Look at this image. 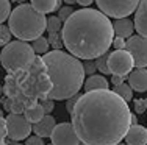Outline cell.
Returning a JSON list of instances; mask_svg holds the SVG:
<instances>
[{
    "label": "cell",
    "mask_w": 147,
    "mask_h": 145,
    "mask_svg": "<svg viewBox=\"0 0 147 145\" xmlns=\"http://www.w3.org/2000/svg\"><path fill=\"white\" fill-rule=\"evenodd\" d=\"M127 102L110 89L82 94L71 111L72 126L85 145H116L130 128Z\"/></svg>",
    "instance_id": "obj_1"
},
{
    "label": "cell",
    "mask_w": 147,
    "mask_h": 145,
    "mask_svg": "<svg viewBox=\"0 0 147 145\" xmlns=\"http://www.w3.org/2000/svg\"><path fill=\"white\" fill-rule=\"evenodd\" d=\"M64 48L78 59H96L107 53L113 42V23L110 17L92 8L72 11L61 27Z\"/></svg>",
    "instance_id": "obj_2"
},
{
    "label": "cell",
    "mask_w": 147,
    "mask_h": 145,
    "mask_svg": "<svg viewBox=\"0 0 147 145\" xmlns=\"http://www.w3.org/2000/svg\"><path fill=\"white\" fill-rule=\"evenodd\" d=\"M42 61L52 81V89L47 94L50 100H67L83 88L85 70L83 63L63 50H49L44 53Z\"/></svg>",
    "instance_id": "obj_3"
},
{
    "label": "cell",
    "mask_w": 147,
    "mask_h": 145,
    "mask_svg": "<svg viewBox=\"0 0 147 145\" xmlns=\"http://www.w3.org/2000/svg\"><path fill=\"white\" fill-rule=\"evenodd\" d=\"M11 75L14 78V83L19 92L25 98L36 100V102L47 98V94L52 89V81L47 74V67H45L42 58L39 55L34 56L33 63L28 69Z\"/></svg>",
    "instance_id": "obj_4"
},
{
    "label": "cell",
    "mask_w": 147,
    "mask_h": 145,
    "mask_svg": "<svg viewBox=\"0 0 147 145\" xmlns=\"http://www.w3.org/2000/svg\"><path fill=\"white\" fill-rule=\"evenodd\" d=\"M45 22V16L38 13L30 3H20L9 13L8 28L13 36L28 42L44 34Z\"/></svg>",
    "instance_id": "obj_5"
},
{
    "label": "cell",
    "mask_w": 147,
    "mask_h": 145,
    "mask_svg": "<svg viewBox=\"0 0 147 145\" xmlns=\"http://www.w3.org/2000/svg\"><path fill=\"white\" fill-rule=\"evenodd\" d=\"M34 51L31 45L25 41H9L3 45L0 53V64L8 74H17L28 69L34 59Z\"/></svg>",
    "instance_id": "obj_6"
},
{
    "label": "cell",
    "mask_w": 147,
    "mask_h": 145,
    "mask_svg": "<svg viewBox=\"0 0 147 145\" xmlns=\"http://www.w3.org/2000/svg\"><path fill=\"white\" fill-rule=\"evenodd\" d=\"M97 8L108 17L121 19L133 14L139 0H96Z\"/></svg>",
    "instance_id": "obj_7"
},
{
    "label": "cell",
    "mask_w": 147,
    "mask_h": 145,
    "mask_svg": "<svg viewBox=\"0 0 147 145\" xmlns=\"http://www.w3.org/2000/svg\"><path fill=\"white\" fill-rule=\"evenodd\" d=\"M6 125V137L11 140H24L31 133V123L24 117V114H13L9 112L5 117Z\"/></svg>",
    "instance_id": "obj_8"
},
{
    "label": "cell",
    "mask_w": 147,
    "mask_h": 145,
    "mask_svg": "<svg viewBox=\"0 0 147 145\" xmlns=\"http://www.w3.org/2000/svg\"><path fill=\"white\" fill-rule=\"evenodd\" d=\"M107 63L111 75H128L133 70V58L125 48L108 53Z\"/></svg>",
    "instance_id": "obj_9"
},
{
    "label": "cell",
    "mask_w": 147,
    "mask_h": 145,
    "mask_svg": "<svg viewBox=\"0 0 147 145\" xmlns=\"http://www.w3.org/2000/svg\"><path fill=\"white\" fill-rule=\"evenodd\" d=\"M125 50L131 55L133 65L136 67H147V37L141 34L127 37Z\"/></svg>",
    "instance_id": "obj_10"
},
{
    "label": "cell",
    "mask_w": 147,
    "mask_h": 145,
    "mask_svg": "<svg viewBox=\"0 0 147 145\" xmlns=\"http://www.w3.org/2000/svg\"><path fill=\"white\" fill-rule=\"evenodd\" d=\"M52 145H78L80 139L74 131L72 123L69 122H63L55 125L53 131L50 134Z\"/></svg>",
    "instance_id": "obj_11"
},
{
    "label": "cell",
    "mask_w": 147,
    "mask_h": 145,
    "mask_svg": "<svg viewBox=\"0 0 147 145\" xmlns=\"http://www.w3.org/2000/svg\"><path fill=\"white\" fill-rule=\"evenodd\" d=\"M128 86L136 92L147 91V67H136L127 75Z\"/></svg>",
    "instance_id": "obj_12"
},
{
    "label": "cell",
    "mask_w": 147,
    "mask_h": 145,
    "mask_svg": "<svg viewBox=\"0 0 147 145\" xmlns=\"http://www.w3.org/2000/svg\"><path fill=\"white\" fill-rule=\"evenodd\" d=\"M127 145H146L147 144V128L142 125H130L124 136Z\"/></svg>",
    "instance_id": "obj_13"
},
{
    "label": "cell",
    "mask_w": 147,
    "mask_h": 145,
    "mask_svg": "<svg viewBox=\"0 0 147 145\" xmlns=\"http://www.w3.org/2000/svg\"><path fill=\"white\" fill-rule=\"evenodd\" d=\"M135 30L138 34L147 37V0H139L135 9Z\"/></svg>",
    "instance_id": "obj_14"
},
{
    "label": "cell",
    "mask_w": 147,
    "mask_h": 145,
    "mask_svg": "<svg viewBox=\"0 0 147 145\" xmlns=\"http://www.w3.org/2000/svg\"><path fill=\"white\" fill-rule=\"evenodd\" d=\"M55 125H57V122H55V119L52 116H49V114H44V117L39 120V122L33 123V126H31V130L34 131V134L39 137H50L52 131H53Z\"/></svg>",
    "instance_id": "obj_15"
},
{
    "label": "cell",
    "mask_w": 147,
    "mask_h": 145,
    "mask_svg": "<svg viewBox=\"0 0 147 145\" xmlns=\"http://www.w3.org/2000/svg\"><path fill=\"white\" fill-rule=\"evenodd\" d=\"M113 23V33L114 36L119 37H130L133 34V30H135V23L133 20H130L128 17H121V19H116Z\"/></svg>",
    "instance_id": "obj_16"
},
{
    "label": "cell",
    "mask_w": 147,
    "mask_h": 145,
    "mask_svg": "<svg viewBox=\"0 0 147 145\" xmlns=\"http://www.w3.org/2000/svg\"><path fill=\"white\" fill-rule=\"evenodd\" d=\"M63 0H31L30 5L36 9L41 14H50V13H55L61 8Z\"/></svg>",
    "instance_id": "obj_17"
},
{
    "label": "cell",
    "mask_w": 147,
    "mask_h": 145,
    "mask_svg": "<svg viewBox=\"0 0 147 145\" xmlns=\"http://www.w3.org/2000/svg\"><path fill=\"white\" fill-rule=\"evenodd\" d=\"M83 88L85 91H97V89H108V80L103 75H89V78L83 83Z\"/></svg>",
    "instance_id": "obj_18"
},
{
    "label": "cell",
    "mask_w": 147,
    "mask_h": 145,
    "mask_svg": "<svg viewBox=\"0 0 147 145\" xmlns=\"http://www.w3.org/2000/svg\"><path fill=\"white\" fill-rule=\"evenodd\" d=\"M44 114L45 112H44L42 106H41L39 103H34V105L28 106V108L24 111V117H25L30 123H36V122H39V120L44 117Z\"/></svg>",
    "instance_id": "obj_19"
},
{
    "label": "cell",
    "mask_w": 147,
    "mask_h": 145,
    "mask_svg": "<svg viewBox=\"0 0 147 145\" xmlns=\"http://www.w3.org/2000/svg\"><path fill=\"white\" fill-rule=\"evenodd\" d=\"M31 42H33V45H31V48H33L34 55H39V56H42L44 53H47V51H49V48H50V45H49V41H47V37H44V36L36 37V39H33Z\"/></svg>",
    "instance_id": "obj_20"
},
{
    "label": "cell",
    "mask_w": 147,
    "mask_h": 145,
    "mask_svg": "<svg viewBox=\"0 0 147 145\" xmlns=\"http://www.w3.org/2000/svg\"><path fill=\"white\" fill-rule=\"evenodd\" d=\"M113 92H116V94L121 97V98H124L127 103L133 98V89L128 84H125V83H121V84L114 86V91Z\"/></svg>",
    "instance_id": "obj_21"
},
{
    "label": "cell",
    "mask_w": 147,
    "mask_h": 145,
    "mask_svg": "<svg viewBox=\"0 0 147 145\" xmlns=\"http://www.w3.org/2000/svg\"><path fill=\"white\" fill-rule=\"evenodd\" d=\"M61 27H63V22L58 19L57 16H50L45 22V30L47 33H57V31H61Z\"/></svg>",
    "instance_id": "obj_22"
},
{
    "label": "cell",
    "mask_w": 147,
    "mask_h": 145,
    "mask_svg": "<svg viewBox=\"0 0 147 145\" xmlns=\"http://www.w3.org/2000/svg\"><path fill=\"white\" fill-rule=\"evenodd\" d=\"M49 45L52 48H55V50H59V48H63V37H61V31H57V33H49Z\"/></svg>",
    "instance_id": "obj_23"
},
{
    "label": "cell",
    "mask_w": 147,
    "mask_h": 145,
    "mask_svg": "<svg viewBox=\"0 0 147 145\" xmlns=\"http://www.w3.org/2000/svg\"><path fill=\"white\" fill-rule=\"evenodd\" d=\"M108 51L107 53H103V55H100V56H97L96 58V67H97V70L99 72H102V74H105V75H108L110 74V70H108Z\"/></svg>",
    "instance_id": "obj_24"
},
{
    "label": "cell",
    "mask_w": 147,
    "mask_h": 145,
    "mask_svg": "<svg viewBox=\"0 0 147 145\" xmlns=\"http://www.w3.org/2000/svg\"><path fill=\"white\" fill-rule=\"evenodd\" d=\"M11 13V2L9 0H0V23H3L9 17Z\"/></svg>",
    "instance_id": "obj_25"
},
{
    "label": "cell",
    "mask_w": 147,
    "mask_h": 145,
    "mask_svg": "<svg viewBox=\"0 0 147 145\" xmlns=\"http://www.w3.org/2000/svg\"><path fill=\"white\" fill-rule=\"evenodd\" d=\"M11 37H13V34L9 31V28L6 25H2V23H0V47L6 45V44L11 41Z\"/></svg>",
    "instance_id": "obj_26"
},
{
    "label": "cell",
    "mask_w": 147,
    "mask_h": 145,
    "mask_svg": "<svg viewBox=\"0 0 147 145\" xmlns=\"http://www.w3.org/2000/svg\"><path fill=\"white\" fill-rule=\"evenodd\" d=\"M133 106H135L136 114H144L147 111V108H146V98H136V100H133Z\"/></svg>",
    "instance_id": "obj_27"
},
{
    "label": "cell",
    "mask_w": 147,
    "mask_h": 145,
    "mask_svg": "<svg viewBox=\"0 0 147 145\" xmlns=\"http://www.w3.org/2000/svg\"><path fill=\"white\" fill-rule=\"evenodd\" d=\"M39 105L42 106V109H44V112H45V114H50L52 111H53V108H55V100L42 98V100H41Z\"/></svg>",
    "instance_id": "obj_28"
},
{
    "label": "cell",
    "mask_w": 147,
    "mask_h": 145,
    "mask_svg": "<svg viewBox=\"0 0 147 145\" xmlns=\"http://www.w3.org/2000/svg\"><path fill=\"white\" fill-rule=\"evenodd\" d=\"M58 11H59L58 19L61 20V22H64V20H66L69 16L72 14V11H74V9H72V6H71V5H67V6H63V8H59Z\"/></svg>",
    "instance_id": "obj_29"
},
{
    "label": "cell",
    "mask_w": 147,
    "mask_h": 145,
    "mask_svg": "<svg viewBox=\"0 0 147 145\" xmlns=\"http://www.w3.org/2000/svg\"><path fill=\"white\" fill-rule=\"evenodd\" d=\"M83 70H85V75L86 74H88V75L96 74V70H97L96 63H94V61H91V59H85V63H83Z\"/></svg>",
    "instance_id": "obj_30"
},
{
    "label": "cell",
    "mask_w": 147,
    "mask_h": 145,
    "mask_svg": "<svg viewBox=\"0 0 147 145\" xmlns=\"http://www.w3.org/2000/svg\"><path fill=\"white\" fill-rule=\"evenodd\" d=\"M0 145H8V144H6V125H5V117H0Z\"/></svg>",
    "instance_id": "obj_31"
},
{
    "label": "cell",
    "mask_w": 147,
    "mask_h": 145,
    "mask_svg": "<svg viewBox=\"0 0 147 145\" xmlns=\"http://www.w3.org/2000/svg\"><path fill=\"white\" fill-rule=\"evenodd\" d=\"M25 145H44V140H42V137H39V136H28L27 137V140H25Z\"/></svg>",
    "instance_id": "obj_32"
},
{
    "label": "cell",
    "mask_w": 147,
    "mask_h": 145,
    "mask_svg": "<svg viewBox=\"0 0 147 145\" xmlns=\"http://www.w3.org/2000/svg\"><path fill=\"white\" fill-rule=\"evenodd\" d=\"M111 45L116 48V50L125 48V39H124V37H119V36H114V37H113V42H111Z\"/></svg>",
    "instance_id": "obj_33"
},
{
    "label": "cell",
    "mask_w": 147,
    "mask_h": 145,
    "mask_svg": "<svg viewBox=\"0 0 147 145\" xmlns=\"http://www.w3.org/2000/svg\"><path fill=\"white\" fill-rule=\"evenodd\" d=\"M78 97H80V94H75V95H72V97H69V98H67V103H66V109H67V112H69V114H71L72 108H74V105L77 103Z\"/></svg>",
    "instance_id": "obj_34"
},
{
    "label": "cell",
    "mask_w": 147,
    "mask_h": 145,
    "mask_svg": "<svg viewBox=\"0 0 147 145\" xmlns=\"http://www.w3.org/2000/svg\"><path fill=\"white\" fill-rule=\"evenodd\" d=\"M125 80H127V75H113V77H111V84L117 86V84H121V83H124Z\"/></svg>",
    "instance_id": "obj_35"
},
{
    "label": "cell",
    "mask_w": 147,
    "mask_h": 145,
    "mask_svg": "<svg viewBox=\"0 0 147 145\" xmlns=\"http://www.w3.org/2000/svg\"><path fill=\"white\" fill-rule=\"evenodd\" d=\"M94 0H75V3H78V5H82L83 8H88V6L92 3Z\"/></svg>",
    "instance_id": "obj_36"
},
{
    "label": "cell",
    "mask_w": 147,
    "mask_h": 145,
    "mask_svg": "<svg viewBox=\"0 0 147 145\" xmlns=\"http://www.w3.org/2000/svg\"><path fill=\"white\" fill-rule=\"evenodd\" d=\"M130 123H131V125L138 123V117H136V116H133V114H131V116H130Z\"/></svg>",
    "instance_id": "obj_37"
},
{
    "label": "cell",
    "mask_w": 147,
    "mask_h": 145,
    "mask_svg": "<svg viewBox=\"0 0 147 145\" xmlns=\"http://www.w3.org/2000/svg\"><path fill=\"white\" fill-rule=\"evenodd\" d=\"M63 2H64V3H67V5H75V0H63Z\"/></svg>",
    "instance_id": "obj_38"
},
{
    "label": "cell",
    "mask_w": 147,
    "mask_h": 145,
    "mask_svg": "<svg viewBox=\"0 0 147 145\" xmlns=\"http://www.w3.org/2000/svg\"><path fill=\"white\" fill-rule=\"evenodd\" d=\"M13 2H16V3H24L25 0H13Z\"/></svg>",
    "instance_id": "obj_39"
},
{
    "label": "cell",
    "mask_w": 147,
    "mask_h": 145,
    "mask_svg": "<svg viewBox=\"0 0 147 145\" xmlns=\"http://www.w3.org/2000/svg\"><path fill=\"white\" fill-rule=\"evenodd\" d=\"M2 94H3V86L0 84V97H2Z\"/></svg>",
    "instance_id": "obj_40"
},
{
    "label": "cell",
    "mask_w": 147,
    "mask_h": 145,
    "mask_svg": "<svg viewBox=\"0 0 147 145\" xmlns=\"http://www.w3.org/2000/svg\"><path fill=\"white\" fill-rule=\"evenodd\" d=\"M0 117H3V111H2V109H0Z\"/></svg>",
    "instance_id": "obj_41"
},
{
    "label": "cell",
    "mask_w": 147,
    "mask_h": 145,
    "mask_svg": "<svg viewBox=\"0 0 147 145\" xmlns=\"http://www.w3.org/2000/svg\"><path fill=\"white\" fill-rule=\"evenodd\" d=\"M116 145H127V144H122V142H119V144H116Z\"/></svg>",
    "instance_id": "obj_42"
},
{
    "label": "cell",
    "mask_w": 147,
    "mask_h": 145,
    "mask_svg": "<svg viewBox=\"0 0 147 145\" xmlns=\"http://www.w3.org/2000/svg\"><path fill=\"white\" fill-rule=\"evenodd\" d=\"M146 108H147V98H146Z\"/></svg>",
    "instance_id": "obj_43"
},
{
    "label": "cell",
    "mask_w": 147,
    "mask_h": 145,
    "mask_svg": "<svg viewBox=\"0 0 147 145\" xmlns=\"http://www.w3.org/2000/svg\"><path fill=\"white\" fill-rule=\"evenodd\" d=\"M13 145H22V144H13Z\"/></svg>",
    "instance_id": "obj_44"
},
{
    "label": "cell",
    "mask_w": 147,
    "mask_h": 145,
    "mask_svg": "<svg viewBox=\"0 0 147 145\" xmlns=\"http://www.w3.org/2000/svg\"><path fill=\"white\" fill-rule=\"evenodd\" d=\"M78 145H85V144H78Z\"/></svg>",
    "instance_id": "obj_45"
},
{
    "label": "cell",
    "mask_w": 147,
    "mask_h": 145,
    "mask_svg": "<svg viewBox=\"0 0 147 145\" xmlns=\"http://www.w3.org/2000/svg\"><path fill=\"white\" fill-rule=\"evenodd\" d=\"M49 145H52V144H49Z\"/></svg>",
    "instance_id": "obj_46"
},
{
    "label": "cell",
    "mask_w": 147,
    "mask_h": 145,
    "mask_svg": "<svg viewBox=\"0 0 147 145\" xmlns=\"http://www.w3.org/2000/svg\"><path fill=\"white\" fill-rule=\"evenodd\" d=\"M146 145H147V144H146Z\"/></svg>",
    "instance_id": "obj_47"
}]
</instances>
